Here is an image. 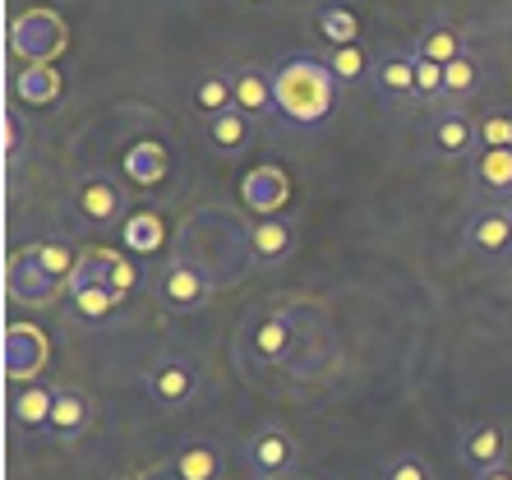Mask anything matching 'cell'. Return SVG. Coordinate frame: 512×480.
<instances>
[{
    "mask_svg": "<svg viewBox=\"0 0 512 480\" xmlns=\"http://www.w3.org/2000/svg\"><path fill=\"white\" fill-rule=\"evenodd\" d=\"M337 79L328 74V65L314 56H291L273 70V93H277V116L296 130H319L333 116L337 102Z\"/></svg>",
    "mask_w": 512,
    "mask_h": 480,
    "instance_id": "obj_1",
    "label": "cell"
},
{
    "mask_svg": "<svg viewBox=\"0 0 512 480\" xmlns=\"http://www.w3.org/2000/svg\"><path fill=\"white\" fill-rule=\"evenodd\" d=\"M65 42H70V28H65V19H60L56 10H47V5H33V10L14 14L10 51L24 60V65H51V60L65 51Z\"/></svg>",
    "mask_w": 512,
    "mask_h": 480,
    "instance_id": "obj_2",
    "label": "cell"
},
{
    "mask_svg": "<svg viewBox=\"0 0 512 480\" xmlns=\"http://www.w3.org/2000/svg\"><path fill=\"white\" fill-rule=\"evenodd\" d=\"M157 300L167 305V310H176V314H194V310H203L208 300H213V277L203 273L194 259H171L162 273H157Z\"/></svg>",
    "mask_w": 512,
    "mask_h": 480,
    "instance_id": "obj_3",
    "label": "cell"
},
{
    "mask_svg": "<svg viewBox=\"0 0 512 480\" xmlns=\"http://www.w3.org/2000/svg\"><path fill=\"white\" fill-rule=\"evenodd\" d=\"M5 379L10 384H33V374L47 365V333L33 324H10L5 328Z\"/></svg>",
    "mask_w": 512,
    "mask_h": 480,
    "instance_id": "obj_4",
    "label": "cell"
},
{
    "mask_svg": "<svg viewBox=\"0 0 512 480\" xmlns=\"http://www.w3.org/2000/svg\"><path fill=\"white\" fill-rule=\"evenodd\" d=\"M143 384H148V397H153L157 407L176 411V407H185V402L199 393V370H194V360L171 356V360H157Z\"/></svg>",
    "mask_w": 512,
    "mask_h": 480,
    "instance_id": "obj_5",
    "label": "cell"
},
{
    "mask_svg": "<svg viewBox=\"0 0 512 480\" xmlns=\"http://www.w3.org/2000/svg\"><path fill=\"white\" fill-rule=\"evenodd\" d=\"M5 291H10V300H24V305H51L60 282L37 264L33 245H28V250H19L10 259V268H5Z\"/></svg>",
    "mask_w": 512,
    "mask_h": 480,
    "instance_id": "obj_6",
    "label": "cell"
},
{
    "mask_svg": "<svg viewBox=\"0 0 512 480\" xmlns=\"http://www.w3.org/2000/svg\"><path fill=\"white\" fill-rule=\"evenodd\" d=\"M74 213L93 222V227H111L125 217V190L111 176H88L74 185Z\"/></svg>",
    "mask_w": 512,
    "mask_h": 480,
    "instance_id": "obj_7",
    "label": "cell"
},
{
    "mask_svg": "<svg viewBox=\"0 0 512 480\" xmlns=\"http://www.w3.org/2000/svg\"><path fill=\"white\" fill-rule=\"evenodd\" d=\"M457 462H462L471 476H485V471H494V467H508V434H503V425L485 420V425H476V430H466L462 444H457Z\"/></svg>",
    "mask_w": 512,
    "mask_h": 480,
    "instance_id": "obj_8",
    "label": "cell"
},
{
    "mask_svg": "<svg viewBox=\"0 0 512 480\" xmlns=\"http://www.w3.org/2000/svg\"><path fill=\"white\" fill-rule=\"evenodd\" d=\"M245 457H250L254 476L282 480V476H291V471H296L300 448H296V439H291V434H282V430H259L250 444H245Z\"/></svg>",
    "mask_w": 512,
    "mask_h": 480,
    "instance_id": "obj_9",
    "label": "cell"
},
{
    "mask_svg": "<svg viewBox=\"0 0 512 480\" xmlns=\"http://www.w3.org/2000/svg\"><path fill=\"white\" fill-rule=\"evenodd\" d=\"M291 250H296V227L282 222V217H263L254 227H245V254H250L259 268L282 264Z\"/></svg>",
    "mask_w": 512,
    "mask_h": 480,
    "instance_id": "obj_10",
    "label": "cell"
},
{
    "mask_svg": "<svg viewBox=\"0 0 512 480\" xmlns=\"http://www.w3.org/2000/svg\"><path fill=\"white\" fill-rule=\"evenodd\" d=\"M240 199H245L250 213L273 217L277 208H286V199H291V180H286L282 167H254L250 176L240 180Z\"/></svg>",
    "mask_w": 512,
    "mask_h": 480,
    "instance_id": "obj_11",
    "label": "cell"
},
{
    "mask_svg": "<svg viewBox=\"0 0 512 480\" xmlns=\"http://www.w3.org/2000/svg\"><path fill=\"white\" fill-rule=\"evenodd\" d=\"M466 250L485 254V259H499L512 254V222L503 208H480L471 222H466Z\"/></svg>",
    "mask_w": 512,
    "mask_h": 480,
    "instance_id": "obj_12",
    "label": "cell"
},
{
    "mask_svg": "<svg viewBox=\"0 0 512 480\" xmlns=\"http://www.w3.org/2000/svg\"><path fill=\"white\" fill-rule=\"evenodd\" d=\"M88 425H93V402H88V393H79V388H56V407H51V420H47L51 439L74 444Z\"/></svg>",
    "mask_w": 512,
    "mask_h": 480,
    "instance_id": "obj_13",
    "label": "cell"
},
{
    "mask_svg": "<svg viewBox=\"0 0 512 480\" xmlns=\"http://www.w3.org/2000/svg\"><path fill=\"white\" fill-rule=\"evenodd\" d=\"M291 347H296V324H291L286 314H263V319H254V328H250L254 360L277 365V360L291 356Z\"/></svg>",
    "mask_w": 512,
    "mask_h": 480,
    "instance_id": "obj_14",
    "label": "cell"
},
{
    "mask_svg": "<svg viewBox=\"0 0 512 480\" xmlns=\"http://www.w3.org/2000/svg\"><path fill=\"white\" fill-rule=\"evenodd\" d=\"M429 144L439 157H466L471 148H480V125H471L462 111H443L429 125Z\"/></svg>",
    "mask_w": 512,
    "mask_h": 480,
    "instance_id": "obj_15",
    "label": "cell"
},
{
    "mask_svg": "<svg viewBox=\"0 0 512 480\" xmlns=\"http://www.w3.org/2000/svg\"><path fill=\"white\" fill-rule=\"evenodd\" d=\"M374 88H379L388 102L397 97H416V51H388L383 60H374Z\"/></svg>",
    "mask_w": 512,
    "mask_h": 480,
    "instance_id": "obj_16",
    "label": "cell"
},
{
    "mask_svg": "<svg viewBox=\"0 0 512 480\" xmlns=\"http://www.w3.org/2000/svg\"><path fill=\"white\" fill-rule=\"evenodd\" d=\"M231 84H236V111L245 116H268L277 111V93H273V74L259 70V65H240L231 74Z\"/></svg>",
    "mask_w": 512,
    "mask_h": 480,
    "instance_id": "obj_17",
    "label": "cell"
},
{
    "mask_svg": "<svg viewBox=\"0 0 512 480\" xmlns=\"http://www.w3.org/2000/svg\"><path fill=\"white\" fill-rule=\"evenodd\" d=\"M167 467L176 471V480H222V448L213 439H190Z\"/></svg>",
    "mask_w": 512,
    "mask_h": 480,
    "instance_id": "obj_18",
    "label": "cell"
},
{
    "mask_svg": "<svg viewBox=\"0 0 512 480\" xmlns=\"http://www.w3.org/2000/svg\"><path fill=\"white\" fill-rule=\"evenodd\" d=\"M203 139L217 148L222 157H236L240 148L254 139V116H245V111H222V116H213L208 125H203Z\"/></svg>",
    "mask_w": 512,
    "mask_h": 480,
    "instance_id": "obj_19",
    "label": "cell"
},
{
    "mask_svg": "<svg viewBox=\"0 0 512 480\" xmlns=\"http://www.w3.org/2000/svg\"><path fill=\"white\" fill-rule=\"evenodd\" d=\"M125 176L134 180V185H157V180H167V171H171V157H167V148L162 144H153V139H139V144H130V153H125Z\"/></svg>",
    "mask_w": 512,
    "mask_h": 480,
    "instance_id": "obj_20",
    "label": "cell"
},
{
    "mask_svg": "<svg viewBox=\"0 0 512 480\" xmlns=\"http://www.w3.org/2000/svg\"><path fill=\"white\" fill-rule=\"evenodd\" d=\"M323 65H328V74H333L342 88H346V84H365V79H374V60H370V47H365V42L328 47Z\"/></svg>",
    "mask_w": 512,
    "mask_h": 480,
    "instance_id": "obj_21",
    "label": "cell"
},
{
    "mask_svg": "<svg viewBox=\"0 0 512 480\" xmlns=\"http://www.w3.org/2000/svg\"><path fill=\"white\" fill-rule=\"evenodd\" d=\"M60 88H65V79H60L56 65H28V70L14 79V93L24 97L28 107H51L60 97Z\"/></svg>",
    "mask_w": 512,
    "mask_h": 480,
    "instance_id": "obj_22",
    "label": "cell"
},
{
    "mask_svg": "<svg viewBox=\"0 0 512 480\" xmlns=\"http://www.w3.org/2000/svg\"><path fill=\"white\" fill-rule=\"evenodd\" d=\"M471 171H476V180L489 194H499V199L512 194V148H480Z\"/></svg>",
    "mask_w": 512,
    "mask_h": 480,
    "instance_id": "obj_23",
    "label": "cell"
},
{
    "mask_svg": "<svg viewBox=\"0 0 512 480\" xmlns=\"http://www.w3.org/2000/svg\"><path fill=\"white\" fill-rule=\"evenodd\" d=\"M51 407H56V388L47 384H28L24 393L14 397V420L24 425V430H47V420H51Z\"/></svg>",
    "mask_w": 512,
    "mask_h": 480,
    "instance_id": "obj_24",
    "label": "cell"
},
{
    "mask_svg": "<svg viewBox=\"0 0 512 480\" xmlns=\"http://www.w3.org/2000/svg\"><path fill=\"white\" fill-rule=\"evenodd\" d=\"M70 305L79 319H88V324H102L111 310L120 305V296L107 287V282H88V287H70Z\"/></svg>",
    "mask_w": 512,
    "mask_h": 480,
    "instance_id": "obj_25",
    "label": "cell"
},
{
    "mask_svg": "<svg viewBox=\"0 0 512 480\" xmlns=\"http://www.w3.org/2000/svg\"><path fill=\"white\" fill-rule=\"evenodd\" d=\"M416 56L434 60V65H453L457 56H466L462 33H457V28H448V24L425 28V33H420V42H416Z\"/></svg>",
    "mask_w": 512,
    "mask_h": 480,
    "instance_id": "obj_26",
    "label": "cell"
},
{
    "mask_svg": "<svg viewBox=\"0 0 512 480\" xmlns=\"http://www.w3.org/2000/svg\"><path fill=\"white\" fill-rule=\"evenodd\" d=\"M194 107H199L208 120L236 107V84H231V74H208V79H199V88H194Z\"/></svg>",
    "mask_w": 512,
    "mask_h": 480,
    "instance_id": "obj_27",
    "label": "cell"
},
{
    "mask_svg": "<svg viewBox=\"0 0 512 480\" xmlns=\"http://www.w3.org/2000/svg\"><path fill=\"white\" fill-rule=\"evenodd\" d=\"M319 33H323V42H333V47H346V42H360V19L346 10V5H323Z\"/></svg>",
    "mask_w": 512,
    "mask_h": 480,
    "instance_id": "obj_28",
    "label": "cell"
},
{
    "mask_svg": "<svg viewBox=\"0 0 512 480\" xmlns=\"http://www.w3.org/2000/svg\"><path fill=\"white\" fill-rule=\"evenodd\" d=\"M33 254H37V264L47 268L60 287H70V277H74V268H79V259L65 250V240H37Z\"/></svg>",
    "mask_w": 512,
    "mask_h": 480,
    "instance_id": "obj_29",
    "label": "cell"
},
{
    "mask_svg": "<svg viewBox=\"0 0 512 480\" xmlns=\"http://www.w3.org/2000/svg\"><path fill=\"white\" fill-rule=\"evenodd\" d=\"M480 88V65L471 56H457L453 65H443V97H471Z\"/></svg>",
    "mask_w": 512,
    "mask_h": 480,
    "instance_id": "obj_30",
    "label": "cell"
},
{
    "mask_svg": "<svg viewBox=\"0 0 512 480\" xmlns=\"http://www.w3.org/2000/svg\"><path fill=\"white\" fill-rule=\"evenodd\" d=\"M143 282V273H139V264H130V259H125V254H111V268H107V287L116 291L120 300L130 296L134 287H139Z\"/></svg>",
    "mask_w": 512,
    "mask_h": 480,
    "instance_id": "obj_31",
    "label": "cell"
},
{
    "mask_svg": "<svg viewBox=\"0 0 512 480\" xmlns=\"http://www.w3.org/2000/svg\"><path fill=\"white\" fill-rule=\"evenodd\" d=\"M107 268H111V254H107V250H88V254H79V268H74L70 287H88V282H107Z\"/></svg>",
    "mask_w": 512,
    "mask_h": 480,
    "instance_id": "obj_32",
    "label": "cell"
},
{
    "mask_svg": "<svg viewBox=\"0 0 512 480\" xmlns=\"http://www.w3.org/2000/svg\"><path fill=\"white\" fill-rule=\"evenodd\" d=\"M125 240H130L134 250H153V245H162V222H157L153 213L130 217V227H125Z\"/></svg>",
    "mask_w": 512,
    "mask_h": 480,
    "instance_id": "obj_33",
    "label": "cell"
},
{
    "mask_svg": "<svg viewBox=\"0 0 512 480\" xmlns=\"http://www.w3.org/2000/svg\"><path fill=\"white\" fill-rule=\"evenodd\" d=\"M480 148H512V116L494 111L480 120Z\"/></svg>",
    "mask_w": 512,
    "mask_h": 480,
    "instance_id": "obj_34",
    "label": "cell"
},
{
    "mask_svg": "<svg viewBox=\"0 0 512 480\" xmlns=\"http://www.w3.org/2000/svg\"><path fill=\"white\" fill-rule=\"evenodd\" d=\"M383 480H434V476H429L425 457H416V453H397L393 462L383 467Z\"/></svg>",
    "mask_w": 512,
    "mask_h": 480,
    "instance_id": "obj_35",
    "label": "cell"
},
{
    "mask_svg": "<svg viewBox=\"0 0 512 480\" xmlns=\"http://www.w3.org/2000/svg\"><path fill=\"white\" fill-rule=\"evenodd\" d=\"M416 97H443V65H434L425 56H416Z\"/></svg>",
    "mask_w": 512,
    "mask_h": 480,
    "instance_id": "obj_36",
    "label": "cell"
},
{
    "mask_svg": "<svg viewBox=\"0 0 512 480\" xmlns=\"http://www.w3.org/2000/svg\"><path fill=\"white\" fill-rule=\"evenodd\" d=\"M139 480H176V471H171V467H153V471H143Z\"/></svg>",
    "mask_w": 512,
    "mask_h": 480,
    "instance_id": "obj_37",
    "label": "cell"
},
{
    "mask_svg": "<svg viewBox=\"0 0 512 480\" xmlns=\"http://www.w3.org/2000/svg\"><path fill=\"white\" fill-rule=\"evenodd\" d=\"M476 480H512V471L508 467H494V471H485V476H476Z\"/></svg>",
    "mask_w": 512,
    "mask_h": 480,
    "instance_id": "obj_38",
    "label": "cell"
},
{
    "mask_svg": "<svg viewBox=\"0 0 512 480\" xmlns=\"http://www.w3.org/2000/svg\"><path fill=\"white\" fill-rule=\"evenodd\" d=\"M503 213H508V222H512V194H508V199H503Z\"/></svg>",
    "mask_w": 512,
    "mask_h": 480,
    "instance_id": "obj_39",
    "label": "cell"
},
{
    "mask_svg": "<svg viewBox=\"0 0 512 480\" xmlns=\"http://www.w3.org/2000/svg\"><path fill=\"white\" fill-rule=\"evenodd\" d=\"M250 480H268V476H250Z\"/></svg>",
    "mask_w": 512,
    "mask_h": 480,
    "instance_id": "obj_40",
    "label": "cell"
}]
</instances>
